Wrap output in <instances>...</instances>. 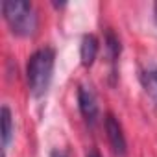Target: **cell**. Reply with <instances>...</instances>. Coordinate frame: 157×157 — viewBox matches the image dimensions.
Returning a JSON list of instances; mask_svg holds the SVG:
<instances>
[{
    "label": "cell",
    "mask_w": 157,
    "mask_h": 157,
    "mask_svg": "<svg viewBox=\"0 0 157 157\" xmlns=\"http://www.w3.org/2000/svg\"><path fill=\"white\" fill-rule=\"evenodd\" d=\"M153 11H155V19H157V2H155V6H153Z\"/></svg>",
    "instance_id": "11"
},
{
    "label": "cell",
    "mask_w": 157,
    "mask_h": 157,
    "mask_svg": "<svg viewBox=\"0 0 157 157\" xmlns=\"http://www.w3.org/2000/svg\"><path fill=\"white\" fill-rule=\"evenodd\" d=\"M140 82H142L144 91H146V93L150 94V98L157 104V67H153V68L142 72Z\"/></svg>",
    "instance_id": "8"
},
{
    "label": "cell",
    "mask_w": 157,
    "mask_h": 157,
    "mask_svg": "<svg viewBox=\"0 0 157 157\" xmlns=\"http://www.w3.org/2000/svg\"><path fill=\"white\" fill-rule=\"evenodd\" d=\"M52 157H68V155H67L63 150H54V151H52Z\"/></svg>",
    "instance_id": "9"
},
{
    "label": "cell",
    "mask_w": 157,
    "mask_h": 157,
    "mask_svg": "<svg viewBox=\"0 0 157 157\" xmlns=\"http://www.w3.org/2000/svg\"><path fill=\"white\" fill-rule=\"evenodd\" d=\"M98 50H100V41L96 35L93 33H87L83 35L82 39V46H80V57H82V65L83 67H91L98 56Z\"/></svg>",
    "instance_id": "5"
},
{
    "label": "cell",
    "mask_w": 157,
    "mask_h": 157,
    "mask_svg": "<svg viewBox=\"0 0 157 157\" xmlns=\"http://www.w3.org/2000/svg\"><path fill=\"white\" fill-rule=\"evenodd\" d=\"M56 63V52L48 46L35 50L26 65V80L30 85V91L35 96H41L46 93L50 82H52V72Z\"/></svg>",
    "instance_id": "1"
},
{
    "label": "cell",
    "mask_w": 157,
    "mask_h": 157,
    "mask_svg": "<svg viewBox=\"0 0 157 157\" xmlns=\"http://www.w3.org/2000/svg\"><path fill=\"white\" fill-rule=\"evenodd\" d=\"M2 15L15 35L30 37L37 32L39 17L33 4L26 0H4L2 2Z\"/></svg>",
    "instance_id": "2"
},
{
    "label": "cell",
    "mask_w": 157,
    "mask_h": 157,
    "mask_svg": "<svg viewBox=\"0 0 157 157\" xmlns=\"http://www.w3.org/2000/svg\"><path fill=\"white\" fill-rule=\"evenodd\" d=\"M87 157H102V153H100L98 150H91V151L87 153Z\"/></svg>",
    "instance_id": "10"
},
{
    "label": "cell",
    "mask_w": 157,
    "mask_h": 157,
    "mask_svg": "<svg viewBox=\"0 0 157 157\" xmlns=\"http://www.w3.org/2000/svg\"><path fill=\"white\" fill-rule=\"evenodd\" d=\"M0 117H2V148L6 150L13 137V117H11V111L8 105H2Z\"/></svg>",
    "instance_id": "7"
},
{
    "label": "cell",
    "mask_w": 157,
    "mask_h": 157,
    "mask_svg": "<svg viewBox=\"0 0 157 157\" xmlns=\"http://www.w3.org/2000/svg\"><path fill=\"white\" fill-rule=\"evenodd\" d=\"M105 133H107V139H109V144H111L113 151L118 157H124L126 151H128V142H126L124 129H122L118 118L113 113L105 115Z\"/></svg>",
    "instance_id": "4"
},
{
    "label": "cell",
    "mask_w": 157,
    "mask_h": 157,
    "mask_svg": "<svg viewBox=\"0 0 157 157\" xmlns=\"http://www.w3.org/2000/svg\"><path fill=\"white\" fill-rule=\"evenodd\" d=\"M105 48L109 52V61H111V67H113L111 74L117 76V61H118V56H120L122 46H120V39L115 35L113 30H107L105 32Z\"/></svg>",
    "instance_id": "6"
},
{
    "label": "cell",
    "mask_w": 157,
    "mask_h": 157,
    "mask_svg": "<svg viewBox=\"0 0 157 157\" xmlns=\"http://www.w3.org/2000/svg\"><path fill=\"white\" fill-rule=\"evenodd\" d=\"M78 107H80L82 117L85 118V122L89 126H94L98 120V100L96 94L91 87L87 85H80L78 87Z\"/></svg>",
    "instance_id": "3"
}]
</instances>
